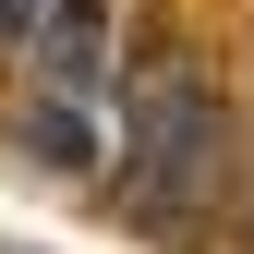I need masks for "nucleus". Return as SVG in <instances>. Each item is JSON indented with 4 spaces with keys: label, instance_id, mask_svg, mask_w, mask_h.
Masks as SVG:
<instances>
[{
    "label": "nucleus",
    "instance_id": "f257e3e1",
    "mask_svg": "<svg viewBox=\"0 0 254 254\" xmlns=\"http://www.w3.org/2000/svg\"><path fill=\"white\" fill-rule=\"evenodd\" d=\"M109 85H121V206L145 230H194L206 194L230 182V109H218L206 61L182 37H145L133 73H109Z\"/></svg>",
    "mask_w": 254,
    "mask_h": 254
},
{
    "label": "nucleus",
    "instance_id": "f03ea898",
    "mask_svg": "<svg viewBox=\"0 0 254 254\" xmlns=\"http://www.w3.org/2000/svg\"><path fill=\"white\" fill-rule=\"evenodd\" d=\"M24 61H37V85H49V97L97 109V97H109V0H37Z\"/></svg>",
    "mask_w": 254,
    "mask_h": 254
},
{
    "label": "nucleus",
    "instance_id": "7ed1b4c3",
    "mask_svg": "<svg viewBox=\"0 0 254 254\" xmlns=\"http://www.w3.org/2000/svg\"><path fill=\"white\" fill-rule=\"evenodd\" d=\"M12 145L37 157V170L85 182V170H97V109H73V97H49V85H37V97L12 109Z\"/></svg>",
    "mask_w": 254,
    "mask_h": 254
},
{
    "label": "nucleus",
    "instance_id": "20e7f679",
    "mask_svg": "<svg viewBox=\"0 0 254 254\" xmlns=\"http://www.w3.org/2000/svg\"><path fill=\"white\" fill-rule=\"evenodd\" d=\"M24 24H37V0H0V49H24Z\"/></svg>",
    "mask_w": 254,
    "mask_h": 254
}]
</instances>
